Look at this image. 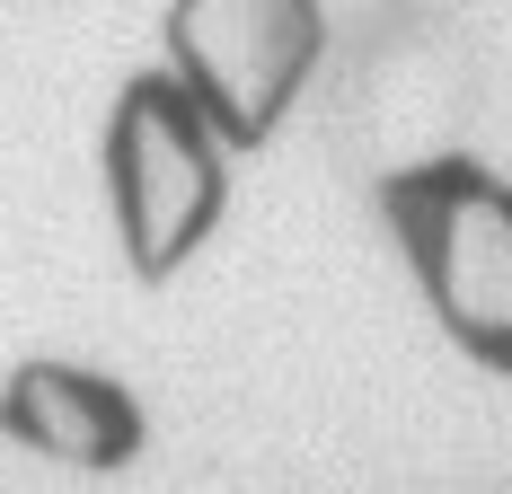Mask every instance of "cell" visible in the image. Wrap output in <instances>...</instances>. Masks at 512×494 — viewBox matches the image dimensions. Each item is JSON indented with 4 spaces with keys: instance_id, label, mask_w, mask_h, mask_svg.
Here are the masks:
<instances>
[{
    "instance_id": "cell-2",
    "label": "cell",
    "mask_w": 512,
    "mask_h": 494,
    "mask_svg": "<svg viewBox=\"0 0 512 494\" xmlns=\"http://www.w3.org/2000/svg\"><path fill=\"white\" fill-rule=\"evenodd\" d=\"M380 230L468 371L512 380V177L477 150H424L380 177Z\"/></svg>"
},
{
    "instance_id": "cell-4",
    "label": "cell",
    "mask_w": 512,
    "mask_h": 494,
    "mask_svg": "<svg viewBox=\"0 0 512 494\" xmlns=\"http://www.w3.org/2000/svg\"><path fill=\"white\" fill-rule=\"evenodd\" d=\"M0 442L62 477H124L151 459V406L124 371L80 353H18L0 371Z\"/></svg>"
},
{
    "instance_id": "cell-3",
    "label": "cell",
    "mask_w": 512,
    "mask_h": 494,
    "mask_svg": "<svg viewBox=\"0 0 512 494\" xmlns=\"http://www.w3.org/2000/svg\"><path fill=\"white\" fill-rule=\"evenodd\" d=\"M159 62L248 159L292 124L327 62V0H168Z\"/></svg>"
},
{
    "instance_id": "cell-1",
    "label": "cell",
    "mask_w": 512,
    "mask_h": 494,
    "mask_svg": "<svg viewBox=\"0 0 512 494\" xmlns=\"http://www.w3.org/2000/svg\"><path fill=\"white\" fill-rule=\"evenodd\" d=\"M230 159L239 150L221 142V124L186 98L168 62L115 80L98 124V195L115 256L142 292H168L186 265H204V247L230 221Z\"/></svg>"
}]
</instances>
